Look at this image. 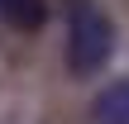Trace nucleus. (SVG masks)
<instances>
[{
    "mask_svg": "<svg viewBox=\"0 0 129 124\" xmlns=\"http://www.w3.org/2000/svg\"><path fill=\"white\" fill-rule=\"evenodd\" d=\"M115 53V24L101 5L91 0H72L67 10V67L72 76H91L110 62Z\"/></svg>",
    "mask_w": 129,
    "mask_h": 124,
    "instance_id": "f257e3e1",
    "label": "nucleus"
},
{
    "mask_svg": "<svg viewBox=\"0 0 129 124\" xmlns=\"http://www.w3.org/2000/svg\"><path fill=\"white\" fill-rule=\"evenodd\" d=\"M91 124H129V76L110 81L91 100Z\"/></svg>",
    "mask_w": 129,
    "mask_h": 124,
    "instance_id": "f03ea898",
    "label": "nucleus"
},
{
    "mask_svg": "<svg viewBox=\"0 0 129 124\" xmlns=\"http://www.w3.org/2000/svg\"><path fill=\"white\" fill-rule=\"evenodd\" d=\"M48 19V0H0V29L10 33H34Z\"/></svg>",
    "mask_w": 129,
    "mask_h": 124,
    "instance_id": "7ed1b4c3",
    "label": "nucleus"
}]
</instances>
